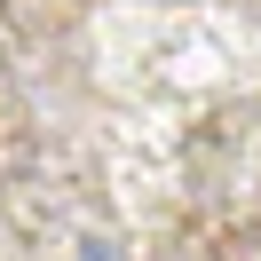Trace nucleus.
Here are the masks:
<instances>
[{"mask_svg":"<svg viewBox=\"0 0 261 261\" xmlns=\"http://www.w3.org/2000/svg\"><path fill=\"white\" fill-rule=\"evenodd\" d=\"M71 261H135V253H127L119 238H80V245H71Z\"/></svg>","mask_w":261,"mask_h":261,"instance_id":"obj_1","label":"nucleus"}]
</instances>
